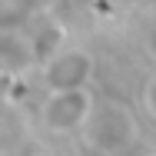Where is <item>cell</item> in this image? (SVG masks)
Instances as JSON below:
<instances>
[{
	"label": "cell",
	"mask_w": 156,
	"mask_h": 156,
	"mask_svg": "<svg viewBox=\"0 0 156 156\" xmlns=\"http://www.w3.org/2000/svg\"><path fill=\"white\" fill-rule=\"evenodd\" d=\"M93 116V96L87 93V87H73V90H50L40 120L50 133H73Z\"/></svg>",
	"instance_id": "2"
},
{
	"label": "cell",
	"mask_w": 156,
	"mask_h": 156,
	"mask_svg": "<svg viewBox=\"0 0 156 156\" xmlns=\"http://www.w3.org/2000/svg\"><path fill=\"white\" fill-rule=\"evenodd\" d=\"M153 50H156V30H153Z\"/></svg>",
	"instance_id": "6"
},
{
	"label": "cell",
	"mask_w": 156,
	"mask_h": 156,
	"mask_svg": "<svg viewBox=\"0 0 156 156\" xmlns=\"http://www.w3.org/2000/svg\"><path fill=\"white\" fill-rule=\"evenodd\" d=\"M93 73V57L87 50H63V53H53L47 60V87L50 90H73V87H87Z\"/></svg>",
	"instance_id": "3"
},
{
	"label": "cell",
	"mask_w": 156,
	"mask_h": 156,
	"mask_svg": "<svg viewBox=\"0 0 156 156\" xmlns=\"http://www.w3.org/2000/svg\"><path fill=\"white\" fill-rule=\"evenodd\" d=\"M143 100H146V110L153 113V120H156V76L146 83V93H143Z\"/></svg>",
	"instance_id": "4"
},
{
	"label": "cell",
	"mask_w": 156,
	"mask_h": 156,
	"mask_svg": "<svg viewBox=\"0 0 156 156\" xmlns=\"http://www.w3.org/2000/svg\"><path fill=\"white\" fill-rule=\"evenodd\" d=\"M136 140V120L123 106L110 103L106 110H93L87 120V146L100 156H116Z\"/></svg>",
	"instance_id": "1"
},
{
	"label": "cell",
	"mask_w": 156,
	"mask_h": 156,
	"mask_svg": "<svg viewBox=\"0 0 156 156\" xmlns=\"http://www.w3.org/2000/svg\"><path fill=\"white\" fill-rule=\"evenodd\" d=\"M33 3H37V7H47V3H53V0H33Z\"/></svg>",
	"instance_id": "5"
}]
</instances>
